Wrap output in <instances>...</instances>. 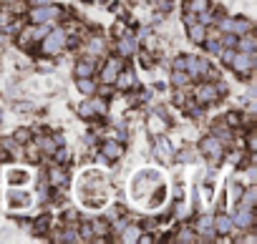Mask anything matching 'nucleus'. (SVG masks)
Returning <instances> with one entry per match:
<instances>
[{
	"label": "nucleus",
	"instance_id": "nucleus-15",
	"mask_svg": "<svg viewBox=\"0 0 257 244\" xmlns=\"http://www.w3.org/2000/svg\"><path fill=\"white\" fill-rule=\"evenodd\" d=\"M254 48H257L254 36H244V38L239 41V51H242V53H254Z\"/></svg>",
	"mask_w": 257,
	"mask_h": 244
},
{
	"label": "nucleus",
	"instance_id": "nucleus-17",
	"mask_svg": "<svg viewBox=\"0 0 257 244\" xmlns=\"http://www.w3.org/2000/svg\"><path fill=\"white\" fill-rule=\"evenodd\" d=\"M187 8H189L192 13H207V11H209V3H207V0H189Z\"/></svg>",
	"mask_w": 257,
	"mask_h": 244
},
{
	"label": "nucleus",
	"instance_id": "nucleus-33",
	"mask_svg": "<svg viewBox=\"0 0 257 244\" xmlns=\"http://www.w3.org/2000/svg\"><path fill=\"white\" fill-rule=\"evenodd\" d=\"M207 46H209V51H212V53H219V51H222V46H219V43H214V41H209Z\"/></svg>",
	"mask_w": 257,
	"mask_h": 244
},
{
	"label": "nucleus",
	"instance_id": "nucleus-27",
	"mask_svg": "<svg viewBox=\"0 0 257 244\" xmlns=\"http://www.w3.org/2000/svg\"><path fill=\"white\" fill-rule=\"evenodd\" d=\"M48 224H51V216H48V214H43V216L36 221V231H46V229H48Z\"/></svg>",
	"mask_w": 257,
	"mask_h": 244
},
{
	"label": "nucleus",
	"instance_id": "nucleus-1",
	"mask_svg": "<svg viewBox=\"0 0 257 244\" xmlns=\"http://www.w3.org/2000/svg\"><path fill=\"white\" fill-rule=\"evenodd\" d=\"M182 71H187L189 78H197V76H207L209 73V66H207V61H202L197 56H184Z\"/></svg>",
	"mask_w": 257,
	"mask_h": 244
},
{
	"label": "nucleus",
	"instance_id": "nucleus-14",
	"mask_svg": "<svg viewBox=\"0 0 257 244\" xmlns=\"http://www.w3.org/2000/svg\"><path fill=\"white\" fill-rule=\"evenodd\" d=\"M101 151H103V156H106V159H118V154H121V146H118L116 141H106V144L101 146Z\"/></svg>",
	"mask_w": 257,
	"mask_h": 244
},
{
	"label": "nucleus",
	"instance_id": "nucleus-23",
	"mask_svg": "<svg viewBox=\"0 0 257 244\" xmlns=\"http://www.w3.org/2000/svg\"><path fill=\"white\" fill-rule=\"evenodd\" d=\"M113 81H116V86H118V88H128V86L134 83V76H132V73H123V76H116Z\"/></svg>",
	"mask_w": 257,
	"mask_h": 244
},
{
	"label": "nucleus",
	"instance_id": "nucleus-3",
	"mask_svg": "<svg viewBox=\"0 0 257 244\" xmlns=\"http://www.w3.org/2000/svg\"><path fill=\"white\" fill-rule=\"evenodd\" d=\"M217 96H219V91H217L214 83H204V86H199V88L194 91V98H197L199 103H212V101H217Z\"/></svg>",
	"mask_w": 257,
	"mask_h": 244
},
{
	"label": "nucleus",
	"instance_id": "nucleus-2",
	"mask_svg": "<svg viewBox=\"0 0 257 244\" xmlns=\"http://www.w3.org/2000/svg\"><path fill=\"white\" fill-rule=\"evenodd\" d=\"M63 43H66V33H63V31H53V33L46 38L43 51H46V53H58V51H63Z\"/></svg>",
	"mask_w": 257,
	"mask_h": 244
},
{
	"label": "nucleus",
	"instance_id": "nucleus-28",
	"mask_svg": "<svg viewBox=\"0 0 257 244\" xmlns=\"http://www.w3.org/2000/svg\"><path fill=\"white\" fill-rule=\"evenodd\" d=\"M78 88H81L83 93H93V86H91V81H86V78H78Z\"/></svg>",
	"mask_w": 257,
	"mask_h": 244
},
{
	"label": "nucleus",
	"instance_id": "nucleus-35",
	"mask_svg": "<svg viewBox=\"0 0 257 244\" xmlns=\"http://www.w3.org/2000/svg\"><path fill=\"white\" fill-rule=\"evenodd\" d=\"M58 161H68V151H66V149L58 151Z\"/></svg>",
	"mask_w": 257,
	"mask_h": 244
},
{
	"label": "nucleus",
	"instance_id": "nucleus-11",
	"mask_svg": "<svg viewBox=\"0 0 257 244\" xmlns=\"http://www.w3.org/2000/svg\"><path fill=\"white\" fill-rule=\"evenodd\" d=\"M93 71H96V63H93L91 58H83V61L76 63V73H78V78H88Z\"/></svg>",
	"mask_w": 257,
	"mask_h": 244
},
{
	"label": "nucleus",
	"instance_id": "nucleus-4",
	"mask_svg": "<svg viewBox=\"0 0 257 244\" xmlns=\"http://www.w3.org/2000/svg\"><path fill=\"white\" fill-rule=\"evenodd\" d=\"M199 149H202V151H204L209 159H219V156H222V144H219L214 136H207V139H202Z\"/></svg>",
	"mask_w": 257,
	"mask_h": 244
},
{
	"label": "nucleus",
	"instance_id": "nucleus-31",
	"mask_svg": "<svg viewBox=\"0 0 257 244\" xmlns=\"http://www.w3.org/2000/svg\"><path fill=\"white\" fill-rule=\"evenodd\" d=\"M209 226H212V219H209V216H202V219H199V229H202V231H209Z\"/></svg>",
	"mask_w": 257,
	"mask_h": 244
},
{
	"label": "nucleus",
	"instance_id": "nucleus-16",
	"mask_svg": "<svg viewBox=\"0 0 257 244\" xmlns=\"http://www.w3.org/2000/svg\"><path fill=\"white\" fill-rule=\"evenodd\" d=\"M149 129H152L154 134H162V131L167 129V121L159 118V116H149Z\"/></svg>",
	"mask_w": 257,
	"mask_h": 244
},
{
	"label": "nucleus",
	"instance_id": "nucleus-25",
	"mask_svg": "<svg viewBox=\"0 0 257 244\" xmlns=\"http://www.w3.org/2000/svg\"><path fill=\"white\" fill-rule=\"evenodd\" d=\"M121 239H123V241H134V239H139V229H137V226H128L126 234H123Z\"/></svg>",
	"mask_w": 257,
	"mask_h": 244
},
{
	"label": "nucleus",
	"instance_id": "nucleus-34",
	"mask_svg": "<svg viewBox=\"0 0 257 244\" xmlns=\"http://www.w3.org/2000/svg\"><path fill=\"white\" fill-rule=\"evenodd\" d=\"M18 141H28V131H26V129L18 131Z\"/></svg>",
	"mask_w": 257,
	"mask_h": 244
},
{
	"label": "nucleus",
	"instance_id": "nucleus-19",
	"mask_svg": "<svg viewBox=\"0 0 257 244\" xmlns=\"http://www.w3.org/2000/svg\"><path fill=\"white\" fill-rule=\"evenodd\" d=\"M164 199H167V189H164V186H159V189H154L149 206H159V204H164Z\"/></svg>",
	"mask_w": 257,
	"mask_h": 244
},
{
	"label": "nucleus",
	"instance_id": "nucleus-12",
	"mask_svg": "<svg viewBox=\"0 0 257 244\" xmlns=\"http://www.w3.org/2000/svg\"><path fill=\"white\" fill-rule=\"evenodd\" d=\"M8 204L11 206H28L31 204V194H26V191H11L8 194Z\"/></svg>",
	"mask_w": 257,
	"mask_h": 244
},
{
	"label": "nucleus",
	"instance_id": "nucleus-13",
	"mask_svg": "<svg viewBox=\"0 0 257 244\" xmlns=\"http://www.w3.org/2000/svg\"><path fill=\"white\" fill-rule=\"evenodd\" d=\"M214 229H217L219 234H229V231H232V219L224 216V214H219V216L214 219Z\"/></svg>",
	"mask_w": 257,
	"mask_h": 244
},
{
	"label": "nucleus",
	"instance_id": "nucleus-6",
	"mask_svg": "<svg viewBox=\"0 0 257 244\" xmlns=\"http://www.w3.org/2000/svg\"><path fill=\"white\" fill-rule=\"evenodd\" d=\"M252 53H237V56H232V66H234V71L237 73H249V68H252Z\"/></svg>",
	"mask_w": 257,
	"mask_h": 244
},
{
	"label": "nucleus",
	"instance_id": "nucleus-26",
	"mask_svg": "<svg viewBox=\"0 0 257 244\" xmlns=\"http://www.w3.org/2000/svg\"><path fill=\"white\" fill-rule=\"evenodd\" d=\"M51 181H53V184H66V174H63L61 169H53V171H51Z\"/></svg>",
	"mask_w": 257,
	"mask_h": 244
},
{
	"label": "nucleus",
	"instance_id": "nucleus-9",
	"mask_svg": "<svg viewBox=\"0 0 257 244\" xmlns=\"http://www.w3.org/2000/svg\"><path fill=\"white\" fill-rule=\"evenodd\" d=\"M154 151H157V156H159L164 164H169V161L174 159V154H172V144H169L167 139H157V146H154Z\"/></svg>",
	"mask_w": 257,
	"mask_h": 244
},
{
	"label": "nucleus",
	"instance_id": "nucleus-36",
	"mask_svg": "<svg viewBox=\"0 0 257 244\" xmlns=\"http://www.w3.org/2000/svg\"><path fill=\"white\" fill-rule=\"evenodd\" d=\"M224 43H227V46H234V43H237V38H234V36H227V41H224Z\"/></svg>",
	"mask_w": 257,
	"mask_h": 244
},
{
	"label": "nucleus",
	"instance_id": "nucleus-18",
	"mask_svg": "<svg viewBox=\"0 0 257 244\" xmlns=\"http://www.w3.org/2000/svg\"><path fill=\"white\" fill-rule=\"evenodd\" d=\"M134 48H137V43H134L132 38L118 41V51H121V56H132V53H134Z\"/></svg>",
	"mask_w": 257,
	"mask_h": 244
},
{
	"label": "nucleus",
	"instance_id": "nucleus-39",
	"mask_svg": "<svg viewBox=\"0 0 257 244\" xmlns=\"http://www.w3.org/2000/svg\"><path fill=\"white\" fill-rule=\"evenodd\" d=\"M101 3H106V0H101Z\"/></svg>",
	"mask_w": 257,
	"mask_h": 244
},
{
	"label": "nucleus",
	"instance_id": "nucleus-30",
	"mask_svg": "<svg viewBox=\"0 0 257 244\" xmlns=\"http://www.w3.org/2000/svg\"><path fill=\"white\" fill-rule=\"evenodd\" d=\"M101 48H103V41L101 38H93L91 41V53H101Z\"/></svg>",
	"mask_w": 257,
	"mask_h": 244
},
{
	"label": "nucleus",
	"instance_id": "nucleus-37",
	"mask_svg": "<svg viewBox=\"0 0 257 244\" xmlns=\"http://www.w3.org/2000/svg\"><path fill=\"white\" fill-rule=\"evenodd\" d=\"M31 3H36V6H46V3H51V0H31Z\"/></svg>",
	"mask_w": 257,
	"mask_h": 244
},
{
	"label": "nucleus",
	"instance_id": "nucleus-8",
	"mask_svg": "<svg viewBox=\"0 0 257 244\" xmlns=\"http://www.w3.org/2000/svg\"><path fill=\"white\" fill-rule=\"evenodd\" d=\"M219 28H222V31H227V33H244V31H249V23H244V21H232V18H224V21L219 23Z\"/></svg>",
	"mask_w": 257,
	"mask_h": 244
},
{
	"label": "nucleus",
	"instance_id": "nucleus-10",
	"mask_svg": "<svg viewBox=\"0 0 257 244\" xmlns=\"http://www.w3.org/2000/svg\"><path fill=\"white\" fill-rule=\"evenodd\" d=\"M103 111H106L103 101H86V103H81V116H93V113H103Z\"/></svg>",
	"mask_w": 257,
	"mask_h": 244
},
{
	"label": "nucleus",
	"instance_id": "nucleus-32",
	"mask_svg": "<svg viewBox=\"0 0 257 244\" xmlns=\"http://www.w3.org/2000/svg\"><path fill=\"white\" fill-rule=\"evenodd\" d=\"M187 81H189L187 73H174V83H177V86H182V83H187Z\"/></svg>",
	"mask_w": 257,
	"mask_h": 244
},
{
	"label": "nucleus",
	"instance_id": "nucleus-24",
	"mask_svg": "<svg viewBox=\"0 0 257 244\" xmlns=\"http://www.w3.org/2000/svg\"><path fill=\"white\" fill-rule=\"evenodd\" d=\"M189 38H192L194 43L204 41V28H202V26H192V28H189Z\"/></svg>",
	"mask_w": 257,
	"mask_h": 244
},
{
	"label": "nucleus",
	"instance_id": "nucleus-40",
	"mask_svg": "<svg viewBox=\"0 0 257 244\" xmlns=\"http://www.w3.org/2000/svg\"><path fill=\"white\" fill-rule=\"evenodd\" d=\"M0 118H3V113H0Z\"/></svg>",
	"mask_w": 257,
	"mask_h": 244
},
{
	"label": "nucleus",
	"instance_id": "nucleus-5",
	"mask_svg": "<svg viewBox=\"0 0 257 244\" xmlns=\"http://www.w3.org/2000/svg\"><path fill=\"white\" fill-rule=\"evenodd\" d=\"M121 71H123V63H121L118 58H108V63H106V68H103L101 78H103L106 83H113V78H116Z\"/></svg>",
	"mask_w": 257,
	"mask_h": 244
},
{
	"label": "nucleus",
	"instance_id": "nucleus-7",
	"mask_svg": "<svg viewBox=\"0 0 257 244\" xmlns=\"http://www.w3.org/2000/svg\"><path fill=\"white\" fill-rule=\"evenodd\" d=\"M31 18H33V23L53 21V18H58V8H36V11L31 13Z\"/></svg>",
	"mask_w": 257,
	"mask_h": 244
},
{
	"label": "nucleus",
	"instance_id": "nucleus-29",
	"mask_svg": "<svg viewBox=\"0 0 257 244\" xmlns=\"http://www.w3.org/2000/svg\"><path fill=\"white\" fill-rule=\"evenodd\" d=\"M254 199H257V189H249V191L244 194V204H247V206H252V204H254Z\"/></svg>",
	"mask_w": 257,
	"mask_h": 244
},
{
	"label": "nucleus",
	"instance_id": "nucleus-22",
	"mask_svg": "<svg viewBox=\"0 0 257 244\" xmlns=\"http://www.w3.org/2000/svg\"><path fill=\"white\" fill-rule=\"evenodd\" d=\"M56 141H61V139H38V146H41L46 154H53V151H56Z\"/></svg>",
	"mask_w": 257,
	"mask_h": 244
},
{
	"label": "nucleus",
	"instance_id": "nucleus-38",
	"mask_svg": "<svg viewBox=\"0 0 257 244\" xmlns=\"http://www.w3.org/2000/svg\"><path fill=\"white\" fill-rule=\"evenodd\" d=\"M3 159H6V154H3V151H0V161H3Z\"/></svg>",
	"mask_w": 257,
	"mask_h": 244
},
{
	"label": "nucleus",
	"instance_id": "nucleus-20",
	"mask_svg": "<svg viewBox=\"0 0 257 244\" xmlns=\"http://www.w3.org/2000/svg\"><path fill=\"white\" fill-rule=\"evenodd\" d=\"M8 179H11V184H26V181H28V174H26L23 169H16V171L8 174Z\"/></svg>",
	"mask_w": 257,
	"mask_h": 244
},
{
	"label": "nucleus",
	"instance_id": "nucleus-21",
	"mask_svg": "<svg viewBox=\"0 0 257 244\" xmlns=\"http://www.w3.org/2000/svg\"><path fill=\"white\" fill-rule=\"evenodd\" d=\"M237 226H249V221H252V211H249V206L247 209H242L239 214H237Z\"/></svg>",
	"mask_w": 257,
	"mask_h": 244
}]
</instances>
